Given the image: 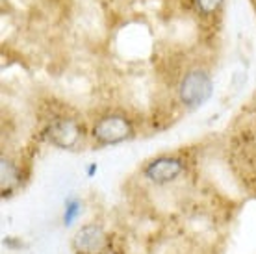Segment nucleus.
<instances>
[{"instance_id":"obj_3","label":"nucleus","mask_w":256,"mask_h":254,"mask_svg":"<svg viewBox=\"0 0 256 254\" xmlns=\"http://www.w3.org/2000/svg\"><path fill=\"white\" fill-rule=\"evenodd\" d=\"M45 136L50 145L58 146L62 150H74L82 143L84 128L76 119L60 117V119L50 121V124L45 130Z\"/></svg>"},{"instance_id":"obj_5","label":"nucleus","mask_w":256,"mask_h":254,"mask_svg":"<svg viewBox=\"0 0 256 254\" xmlns=\"http://www.w3.org/2000/svg\"><path fill=\"white\" fill-rule=\"evenodd\" d=\"M72 247L78 254H104L110 248V238L100 224L90 222L74 234Z\"/></svg>"},{"instance_id":"obj_6","label":"nucleus","mask_w":256,"mask_h":254,"mask_svg":"<svg viewBox=\"0 0 256 254\" xmlns=\"http://www.w3.org/2000/svg\"><path fill=\"white\" fill-rule=\"evenodd\" d=\"M0 176H2V195L6 197L20 182L19 167L6 156H2V160H0Z\"/></svg>"},{"instance_id":"obj_8","label":"nucleus","mask_w":256,"mask_h":254,"mask_svg":"<svg viewBox=\"0 0 256 254\" xmlns=\"http://www.w3.org/2000/svg\"><path fill=\"white\" fill-rule=\"evenodd\" d=\"M224 0H193L195 10H197L202 17H212L221 10Z\"/></svg>"},{"instance_id":"obj_4","label":"nucleus","mask_w":256,"mask_h":254,"mask_svg":"<svg viewBox=\"0 0 256 254\" xmlns=\"http://www.w3.org/2000/svg\"><path fill=\"white\" fill-rule=\"evenodd\" d=\"M184 169H186V164L178 156H158L143 167V176L150 184L166 186L174 182L184 172Z\"/></svg>"},{"instance_id":"obj_2","label":"nucleus","mask_w":256,"mask_h":254,"mask_svg":"<svg viewBox=\"0 0 256 254\" xmlns=\"http://www.w3.org/2000/svg\"><path fill=\"white\" fill-rule=\"evenodd\" d=\"M91 138L96 145L110 146L124 143L134 138V124L122 114H106L91 128Z\"/></svg>"},{"instance_id":"obj_1","label":"nucleus","mask_w":256,"mask_h":254,"mask_svg":"<svg viewBox=\"0 0 256 254\" xmlns=\"http://www.w3.org/2000/svg\"><path fill=\"white\" fill-rule=\"evenodd\" d=\"M214 95V80L204 69H192L178 84V98L188 110L202 108Z\"/></svg>"},{"instance_id":"obj_7","label":"nucleus","mask_w":256,"mask_h":254,"mask_svg":"<svg viewBox=\"0 0 256 254\" xmlns=\"http://www.w3.org/2000/svg\"><path fill=\"white\" fill-rule=\"evenodd\" d=\"M82 214V202L78 198H67L65 200V212H64V224L70 226Z\"/></svg>"}]
</instances>
